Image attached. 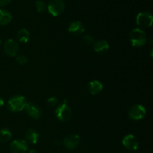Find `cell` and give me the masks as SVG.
<instances>
[{
  "instance_id": "cell-1",
  "label": "cell",
  "mask_w": 153,
  "mask_h": 153,
  "mask_svg": "<svg viewBox=\"0 0 153 153\" xmlns=\"http://www.w3.org/2000/svg\"><path fill=\"white\" fill-rule=\"evenodd\" d=\"M129 39L131 45L134 47H140L146 44L147 37L143 30L141 28H134L130 32Z\"/></svg>"
},
{
  "instance_id": "cell-5",
  "label": "cell",
  "mask_w": 153,
  "mask_h": 153,
  "mask_svg": "<svg viewBox=\"0 0 153 153\" xmlns=\"http://www.w3.org/2000/svg\"><path fill=\"white\" fill-rule=\"evenodd\" d=\"M146 115V109L142 105H133L128 111V117L132 120H140Z\"/></svg>"
},
{
  "instance_id": "cell-12",
  "label": "cell",
  "mask_w": 153,
  "mask_h": 153,
  "mask_svg": "<svg viewBox=\"0 0 153 153\" xmlns=\"http://www.w3.org/2000/svg\"><path fill=\"white\" fill-rule=\"evenodd\" d=\"M69 32L74 34L76 35H79L85 32V26L80 21H73L70 22L68 27Z\"/></svg>"
},
{
  "instance_id": "cell-4",
  "label": "cell",
  "mask_w": 153,
  "mask_h": 153,
  "mask_svg": "<svg viewBox=\"0 0 153 153\" xmlns=\"http://www.w3.org/2000/svg\"><path fill=\"white\" fill-rule=\"evenodd\" d=\"M47 9L51 15L58 16L64 13L65 10V4L63 0H50L48 4Z\"/></svg>"
},
{
  "instance_id": "cell-14",
  "label": "cell",
  "mask_w": 153,
  "mask_h": 153,
  "mask_svg": "<svg viewBox=\"0 0 153 153\" xmlns=\"http://www.w3.org/2000/svg\"><path fill=\"white\" fill-rule=\"evenodd\" d=\"M25 141L28 142L31 144H36L40 138V134L34 128H29L25 133Z\"/></svg>"
},
{
  "instance_id": "cell-8",
  "label": "cell",
  "mask_w": 153,
  "mask_h": 153,
  "mask_svg": "<svg viewBox=\"0 0 153 153\" xmlns=\"http://www.w3.org/2000/svg\"><path fill=\"white\" fill-rule=\"evenodd\" d=\"M122 143L126 149L131 151L137 150L139 147L138 140L135 136L131 134L126 135L123 139Z\"/></svg>"
},
{
  "instance_id": "cell-21",
  "label": "cell",
  "mask_w": 153,
  "mask_h": 153,
  "mask_svg": "<svg viewBox=\"0 0 153 153\" xmlns=\"http://www.w3.org/2000/svg\"><path fill=\"white\" fill-rule=\"evenodd\" d=\"M83 40H84V43H85V44L89 45V46H91V45H94V42H95V40H94V37H93L92 36L89 35V34L85 35V37H83Z\"/></svg>"
},
{
  "instance_id": "cell-24",
  "label": "cell",
  "mask_w": 153,
  "mask_h": 153,
  "mask_svg": "<svg viewBox=\"0 0 153 153\" xmlns=\"http://www.w3.org/2000/svg\"><path fill=\"white\" fill-rule=\"evenodd\" d=\"M4 100H3V99L0 97V108L2 107V106L4 105Z\"/></svg>"
},
{
  "instance_id": "cell-19",
  "label": "cell",
  "mask_w": 153,
  "mask_h": 153,
  "mask_svg": "<svg viewBox=\"0 0 153 153\" xmlns=\"http://www.w3.org/2000/svg\"><path fill=\"white\" fill-rule=\"evenodd\" d=\"M35 7L37 12L42 13V12H43L45 10L46 4H45L44 1H42V0H37L35 1Z\"/></svg>"
},
{
  "instance_id": "cell-23",
  "label": "cell",
  "mask_w": 153,
  "mask_h": 153,
  "mask_svg": "<svg viewBox=\"0 0 153 153\" xmlns=\"http://www.w3.org/2000/svg\"><path fill=\"white\" fill-rule=\"evenodd\" d=\"M12 0H0V7H3L11 2Z\"/></svg>"
},
{
  "instance_id": "cell-6",
  "label": "cell",
  "mask_w": 153,
  "mask_h": 153,
  "mask_svg": "<svg viewBox=\"0 0 153 153\" xmlns=\"http://www.w3.org/2000/svg\"><path fill=\"white\" fill-rule=\"evenodd\" d=\"M153 22L152 15L149 12H140L137 15L136 22L141 28H149L152 26Z\"/></svg>"
},
{
  "instance_id": "cell-17",
  "label": "cell",
  "mask_w": 153,
  "mask_h": 153,
  "mask_svg": "<svg viewBox=\"0 0 153 153\" xmlns=\"http://www.w3.org/2000/svg\"><path fill=\"white\" fill-rule=\"evenodd\" d=\"M17 39L20 43H26L29 41L30 33L26 28H21L17 33Z\"/></svg>"
},
{
  "instance_id": "cell-2",
  "label": "cell",
  "mask_w": 153,
  "mask_h": 153,
  "mask_svg": "<svg viewBox=\"0 0 153 153\" xmlns=\"http://www.w3.org/2000/svg\"><path fill=\"white\" fill-rule=\"evenodd\" d=\"M55 114L57 119L61 122H67L71 119L72 111L70 106L67 105V100L58 105V107L55 108Z\"/></svg>"
},
{
  "instance_id": "cell-22",
  "label": "cell",
  "mask_w": 153,
  "mask_h": 153,
  "mask_svg": "<svg viewBox=\"0 0 153 153\" xmlns=\"http://www.w3.org/2000/svg\"><path fill=\"white\" fill-rule=\"evenodd\" d=\"M47 104L51 107H55L58 104V100L56 97H49L47 100Z\"/></svg>"
},
{
  "instance_id": "cell-9",
  "label": "cell",
  "mask_w": 153,
  "mask_h": 153,
  "mask_svg": "<svg viewBox=\"0 0 153 153\" xmlns=\"http://www.w3.org/2000/svg\"><path fill=\"white\" fill-rule=\"evenodd\" d=\"M10 148L12 153H26L28 145L25 140L17 139L10 143Z\"/></svg>"
},
{
  "instance_id": "cell-26",
  "label": "cell",
  "mask_w": 153,
  "mask_h": 153,
  "mask_svg": "<svg viewBox=\"0 0 153 153\" xmlns=\"http://www.w3.org/2000/svg\"><path fill=\"white\" fill-rule=\"evenodd\" d=\"M1 40L0 39V46H1Z\"/></svg>"
},
{
  "instance_id": "cell-13",
  "label": "cell",
  "mask_w": 153,
  "mask_h": 153,
  "mask_svg": "<svg viewBox=\"0 0 153 153\" xmlns=\"http://www.w3.org/2000/svg\"><path fill=\"white\" fill-rule=\"evenodd\" d=\"M94 49L96 52H97V53H106L109 49V44L105 40H97V41L94 42Z\"/></svg>"
},
{
  "instance_id": "cell-11",
  "label": "cell",
  "mask_w": 153,
  "mask_h": 153,
  "mask_svg": "<svg viewBox=\"0 0 153 153\" xmlns=\"http://www.w3.org/2000/svg\"><path fill=\"white\" fill-rule=\"evenodd\" d=\"M80 143V137L76 134H72L64 139V145L67 149H74Z\"/></svg>"
},
{
  "instance_id": "cell-25",
  "label": "cell",
  "mask_w": 153,
  "mask_h": 153,
  "mask_svg": "<svg viewBox=\"0 0 153 153\" xmlns=\"http://www.w3.org/2000/svg\"><path fill=\"white\" fill-rule=\"evenodd\" d=\"M28 153H38V152H37V151L35 150V149H31V150L29 151V152Z\"/></svg>"
},
{
  "instance_id": "cell-16",
  "label": "cell",
  "mask_w": 153,
  "mask_h": 153,
  "mask_svg": "<svg viewBox=\"0 0 153 153\" xmlns=\"http://www.w3.org/2000/svg\"><path fill=\"white\" fill-rule=\"evenodd\" d=\"M12 20V15L10 12L0 8V25H6Z\"/></svg>"
},
{
  "instance_id": "cell-18",
  "label": "cell",
  "mask_w": 153,
  "mask_h": 153,
  "mask_svg": "<svg viewBox=\"0 0 153 153\" xmlns=\"http://www.w3.org/2000/svg\"><path fill=\"white\" fill-rule=\"evenodd\" d=\"M12 133L8 128H2L0 130V142L7 143L11 139Z\"/></svg>"
},
{
  "instance_id": "cell-7",
  "label": "cell",
  "mask_w": 153,
  "mask_h": 153,
  "mask_svg": "<svg viewBox=\"0 0 153 153\" xmlns=\"http://www.w3.org/2000/svg\"><path fill=\"white\" fill-rule=\"evenodd\" d=\"M3 49H4V53L10 57L16 56L19 50L17 42H16L13 39H8V40H6Z\"/></svg>"
},
{
  "instance_id": "cell-15",
  "label": "cell",
  "mask_w": 153,
  "mask_h": 153,
  "mask_svg": "<svg viewBox=\"0 0 153 153\" xmlns=\"http://www.w3.org/2000/svg\"><path fill=\"white\" fill-rule=\"evenodd\" d=\"M103 90V85L100 81L93 80L88 84V91L92 95H97Z\"/></svg>"
},
{
  "instance_id": "cell-20",
  "label": "cell",
  "mask_w": 153,
  "mask_h": 153,
  "mask_svg": "<svg viewBox=\"0 0 153 153\" xmlns=\"http://www.w3.org/2000/svg\"><path fill=\"white\" fill-rule=\"evenodd\" d=\"M16 61L19 65H25L28 63V58L24 55H19L16 56Z\"/></svg>"
},
{
  "instance_id": "cell-10",
  "label": "cell",
  "mask_w": 153,
  "mask_h": 153,
  "mask_svg": "<svg viewBox=\"0 0 153 153\" xmlns=\"http://www.w3.org/2000/svg\"><path fill=\"white\" fill-rule=\"evenodd\" d=\"M24 111L25 113L30 117L33 118L34 120H37L41 117V110L40 108L35 104H33L31 102H27L25 105V108H24Z\"/></svg>"
},
{
  "instance_id": "cell-3",
  "label": "cell",
  "mask_w": 153,
  "mask_h": 153,
  "mask_svg": "<svg viewBox=\"0 0 153 153\" xmlns=\"http://www.w3.org/2000/svg\"><path fill=\"white\" fill-rule=\"evenodd\" d=\"M27 102L22 96H14L7 102V108L11 112H19L24 110Z\"/></svg>"
}]
</instances>
